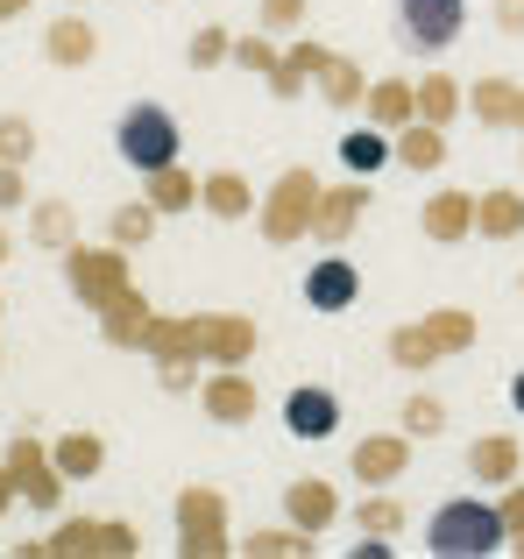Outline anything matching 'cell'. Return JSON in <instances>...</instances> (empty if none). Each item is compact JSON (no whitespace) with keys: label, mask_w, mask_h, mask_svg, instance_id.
I'll return each mask as SVG.
<instances>
[{"label":"cell","mask_w":524,"mask_h":559,"mask_svg":"<svg viewBox=\"0 0 524 559\" xmlns=\"http://www.w3.org/2000/svg\"><path fill=\"white\" fill-rule=\"evenodd\" d=\"M156 219H164V213H156L150 199H128V205H114V219H107L114 248H142V241L156 234Z\"/></svg>","instance_id":"cell-30"},{"label":"cell","mask_w":524,"mask_h":559,"mask_svg":"<svg viewBox=\"0 0 524 559\" xmlns=\"http://www.w3.org/2000/svg\"><path fill=\"white\" fill-rule=\"evenodd\" d=\"M503 532H511V538H524V489H517V481H511V489H503Z\"/></svg>","instance_id":"cell-43"},{"label":"cell","mask_w":524,"mask_h":559,"mask_svg":"<svg viewBox=\"0 0 524 559\" xmlns=\"http://www.w3.org/2000/svg\"><path fill=\"white\" fill-rule=\"evenodd\" d=\"M64 284H71V298L85 305V312H107L121 290H135V276H128V248H85V241H71L64 248Z\"/></svg>","instance_id":"cell-3"},{"label":"cell","mask_w":524,"mask_h":559,"mask_svg":"<svg viewBox=\"0 0 524 559\" xmlns=\"http://www.w3.org/2000/svg\"><path fill=\"white\" fill-rule=\"evenodd\" d=\"M22 503V489H14V475H8V461H0V518H8V510Z\"/></svg>","instance_id":"cell-46"},{"label":"cell","mask_w":524,"mask_h":559,"mask_svg":"<svg viewBox=\"0 0 524 559\" xmlns=\"http://www.w3.org/2000/svg\"><path fill=\"white\" fill-rule=\"evenodd\" d=\"M43 552H50V559H71V552H107V559H135V552H142V538L128 532V524H114V518H99V524L71 518V524H57V532L43 538Z\"/></svg>","instance_id":"cell-9"},{"label":"cell","mask_w":524,"mask_h":559,"mask_svg":"<svg viewBox=\"0 0 524 559\" xmlns=\"http://www.w3.org/2000/svg\"><path fill=\"white\" fill-rule=\"evenodd\" d=\"M355 524H361V538H390V532L404 524V510L390 503V496H369V503L355 510Z\"/></svg>","instance_id":"cell-36"},{"label":"cell","mask_w":524,"mask_h":559,"mask_svg":"<svg viewBox=\"0 0 524 559\" xmlns=\"http://www.w3.org/2000/svg\"><path fill=\"white\" fill-rule=\"evenodd\" d=\"M404 432H412V439H440L446 432L440 396H412V404H404Z\"/></svg>","instance_id":"cell-35"},{"label":"cell","mask_w":524,"mask_h":559,"mask_svg":"<svg viewBox=\"0 0 524 559\" xmlns=\"http://www.w3.org/2000/svg\"><path fill=\"white\" fill-rule=\"evenodd\" d=\"M312 79H319V93H326V107H341V114L369 99V85H361V71L347 64V57H333V50H326V64H319Z\"/></svg>","instance_id":"cell-28"},{"label":"cell","mask_w":524,"mask_h":559,"mask_svg":"<svg viewBox=\"0 0 524 559\" xmlns=\"http://www.w3.org/2000/svg\"><path fill=\"white\" fill-rule=\"evenodd\" d=\"M262 28H298V14H305V0H262Z\"/></svg>","instance_id":"cell-40"},{"label":"cell","mask_w":524,"mask_h":559,"mask_svg":"<svg viewBox=\"0 0 524 559\" xmlns=\"http://www.w3.org/2000/svg\"><path fill=\"white\" fill-rule=\"evenodd\" d=\"M199 369H206V361L170 355V361H164V390H170V396H192V390H199Z\"/></svg>","instance_id":"cell-38"},{"label":"cell","mask_w":524,"mask_h":559,"mask_svg":"<svg viewBox=\"0 0 524 559\" xmlns=\"http://www.w3.org/2000/svg\"><path fill=\"white\" fill-rule=\"evenodd\" d=\"M284 518L298 524V532H326L333 518H341V496H333V481H319V475H305V481H290L284 489Z\"/></svg>","instance_id":"cell-14"},{"label":"cell","mask_w":524,"mask_h":559,"mask_svg":"<svg viewBox=\"0 0 524 559\" xmlns=\"http://www.w3.org/2000/svg\"><path fill=\"white\" fill-rule=\"evenodd\" d=\"M404 461H412V439H404V432H383V439H361L347 467H355V481L383 489V481H397V475H404Z\"/></svg>","instance_id":"cell-16"},{"label":"cell","mask_w":524,"mask_h":559,"mask_svg":"<svg viewBox=\"0 0 524 559\" xmlns=\"http://www.w3.org/2000/svg\"><path fill=\"white\" fill-rule=\"evenodd\" d=\"M28 205V185H22V164H0V213Z\"/></svg>","instance_id":"cell-42"},{"label":"cell","mask_w":524,"mask_h":559,"mask_svg":"<svg viewBox=\"0 0 524 559\" xmlns=\"http://www.w3.org/2000/svg\"><path fill=\"white\" fill-rule=\"evenodd\" d=\"M319 185L312 170H284V178L270 185V199H262V234H270L276 248H290V241H305L312 234V219H319Z\"/></svg>","instance_id":"cell-6"},{"label":"cell","mask_w":524,"mask_h":559,"mask_svg":"<svg viewBox=\"0 0 524 559\" xmlns=\"http://www.w3.org/2000/svg\"><path fill=\"white\" fill-rule=\"evenodd\" d=\"M14 255V241H8V227H0V262H8Z\"/></svg>","instance_id":"cell-49"},{"label":"cell","mask_w":524,"mask_h":559,"mask_svg":"<svg viewBox=\"0 0 524 559\" xmlns=\"http://www.w3.org/2000/svg\"><path fill=\"white\" fill-rule=\"evenodd\" d=\"M43 57H50L57 71H85L99 57V36H93V22L85 14H57L50 28H43Z\"/></svg>","instance_id":"cell-13"},{"label":"cell","mask_w":524,"mask_h":559,"mask_svg":"<svg viewBox=\"0 0 524 559\" xmlns=\"http://www.w3.org/2000/svg\"><path fill=\"white\" fill-rule=\"evenodd\" d=\"M461 347H475V319L468 312H432V319H418V326H397L390 333V361L397 369H432L440 355H461Z\"/></svg>","instance_id":"cell-5"},{"label":"cell","mask_w":524,"mask_h":559,"mask_svg":"<svg viewBox=\"0 0 524 559\" xmlns=\"http://www.w3.org/2000/svg\"><path fill=\"white\" fill-rule=\"evenodd\" d=\"M517 284H524V276H517Z\"/></svg>","instance_id":"cell-50"},{"label":"cell","mask_w":524,"mask_h":559,"mask_svg":"<svg viewBox=\"0 0 524 559\" xmlns=\"http://www.w3.org/2000/svg\"><path fill=\"white\" fill-rule=\"evenodd\" d=\"M241 552H255V559H284V552H312V532H298V524H276V532H249V538H241Z\"/></svg>","instance_id":"cell-33"},{"label":"cell","mask_w":524,"mask_h":559,"mask_svg":"<svg viewBox=\"0 0 524 559\" xmlns=\"http://www.w3.org/2000/svg\"><path fill=\"white\" fill-rule=\"evenodd\" d=\"M475 234H489V241L524 234V199L517 191H483V199H475Z\"/></svg>","instance_id":"cell-26"},{"label":"cell","mask_w":524,"mask_h":559,"mask_svg":"<svg viewBox=\"0 0 524 559\" xmlns=\"http://www.w3.org/2000/svg\"><path fill=\"white\" fill-rule=\"evenodd\" d=\"M28 156H36V121L0 114V164H28Z\"/></svg>","instance_id":"cell-34"},{"label":"cell","mask_w":524,"mask_h":559,"mask_svg":"<svg viewBox=\"0 0 524 559\" xmlns=\"http://www.w3.org/2000/svg\"><path fill=\"white\" fill-rule=\"evenodd\" d=\"M426 234L432 241H468L475 234V199L468 191H432L426 199Z\"/></svg>","instance_id":"cell-19"},{"label":"cell","mask_w":524,"mask_h":559,"mask_svg":"<svg viewBox=\"0 0 524 559\" xmlns=\"http://www.w3.org/2000/svg\"><path fill=\"white\" fill-rule=\"evenodd\" d=\"M497 28L503 36H524V0H497Z\"/></svg>","instance_id":"cell-45"},{"label":"cell","mask_w":524,"mask_h":559,"mask_svg":"<svg viewBox=\"0 0 524 559\" xmlns=\"http://www.w3.org/2000/svg\"><path fill=\"white\" fill-rule=\"evenodd\" d=\"M184 57H192L199 71H206V64H227V57H235V36L206 22V28H199V36H192V50H184Z\"/></svg>","instance_id":"cell-37"},{"label":"cell","mask_w":524,"mask_h":559,"mask_svg":"<svg viewBox=\"0 0 524 559\" xmlns=\"http://www.w3.org/2000/svg\"><path fill=\"white\" fill-rule=\"evenodd\" d=\"M28 234H36V248H57V255H64L71 234H79V213H71L64 199H43V205H36V227H28Z\"/></svg>","instance_id":"cell-31"},{"label":"cell","mask_w":524,"mask_h":559,"mask_svg":"<svg viewBox=\"0 0 524 559\" xmlns=\"http://www.w3.org/2000/svg\"><path fill=\"white\" fill-rule=\"evenodd\" d=\"M468 467H475V481H489V489H511V481H517V439H503V432L475 439Z\"/></svg>","instance_id":"cell-22"},{"label":"cell","mask_w":524,"mask_h":559,"mask_svg":"<svg viewBox=\"0 0 524 559\" xmlns=\"http://www.w3.org/2000/svg\"><path fill=\"white\" fill-rule=\"evenodd\" d=\"M390 156H397V150L383 142V128H355V135H341V164L355 170V178H376Z\"/></svg>","instance_id":"cell-29"},{"label":"cell","mask_w":524,"mask_h":559,"mask_svg":"<svg viewBox=\"0 0 524 559\" xmlns=\"http://www.w3.org/2000/svg\"><path fill=\"white\" fill-rule=\"evenodd\" d=\"M8 475H14V489H22L28 510L57 518V503H64V467L50 461V447H43L36 432H22V439L8 447Z\"/></svg>","instance_id":"cell-8"},{"label":"cell","mask_w":524,"mask_h":559,"mask_svg":"<svg viewBox=\"0 0 524 559\" xmlns=\"http://www.w3.org/2000/svg\"><path fill=\"white\" fill-rule=\"evenodd\" d=\"M235 538H227V496L206 489V481H192V489H178V552L184 559H221Z\"/></svg>","instance_id":"cell-7"},{"label":"cell","mask_w":524,"mask_h":559,"mask_svg":"<svg viewBox=\"0 0 524 559\" xmlns=\"http://www.w3.org/2000/svg\"><path fill=\"white\" fill-rule=\"evenodd\" d=\"M28 8V0H0V22H14V14H22Z\"/></svg>","instance_id":"cell-47"},{"label":"cell","mask_w":524,"mask_h":559,"mask_svg":"<svg viewBox=\"0 0 524 559\" xmlns=\"http://www.w3.org/2000/svg\"><path fill=\"white\" fill-rule=\"evenodd\" d=\"M199 404H206V418H213V425H249L262 396H255V382L241 376V369H221V376L199 382Z\"/></svg>","instance_id":"cell-11"},{"label":"cell","mask_w":524,"mask_h":559,"mask_svg":"<svg viewBox=\"0 0 524 559\" xmlns=\"http://www.w3.org/2000/svg\"><path fill=\"white\" fill-rule=\"evenodd\" d=\"M369 121L376 128H404V121H418V85H404V79H383V85H369Z\"/></svg>","instance_id":"cell-25"},{"label":"cell","mask_w":524,"mask_h":559,"mask_svg":"<svg viewBox=\"0 0 524 559\" xmlns=\"http://www.w3.org/2000/svg\"><path fill=\"white\" fill-rule=\"evenodd\" d=\"M114 150H121V164L128 170H164V164H178V121H170L156 99H142V107H128L121 114V128H114Z\"/></svg>","instance_id":"cell-4"},{"label":"cell","mask_w":524,"mask_h":559,"mask_svg":"<svg viewBox=\"0 0 524 559\" xmlns=\"http://www.w3.org/2000/svg\"><path fill=\"white\" fill-rule=\"evenodd\" d=\"M262 347V333L249 326L241 312H206V319H150L142 326V355H156V361H170V355H184V361H221V369H241Z\"/></svg>","instance_id":"cell-1"},{"label":"cell","mask_w":524,"mask_h":559,"mask_svg":"<svg viewBox=\"0 0 524 559\" xmlns=\"http://www.w3.org/2000/svg\"><path fill=\"white\" fill-rule=\"evenodd\" d=\"M361 213H369V185H333V191H319V219H312V234H319V241H347Z\"/></svg>","instance_id":"cell-17"},{"label":"cell","mask_w":524,"mask_h":559,"mask_svg":"<svg viewBox=\"0 0 524 559\" xmlns=\"http://www.w3.org/2000/svg\"><path fill=\"white\" fill-rule=\"evenodd\" d=\"M150 298L142 290H121V298L99 312V333H107V347H142V326H150Z\"/></svg>","instance_id":"cell-20"},{"label":"cell","mask_w":524,"mask_h":559,"mask_svg":"<svg viewBox=\"0 0 524 559\" xmlns=\"http://www.w3.org/2000/svg\"><path fill=\"white\" fill-rule=\"evenodd\" d=\"M511 404H517V411H524V376H511Z\"/></svg>","instance_id":"cell-48"},{"label":"cell","mask_w":524,"mask_h":559,"mask_svg":"<svg viewBox=\"0 0 524 559\" xmlns=\"http://www.w3.org/2000/svg\"><path fill=\"white\" fill-rule=\"evenodd\" d=\"M397 164H404V170H440V164H446V135H440V121H404V135H397Z\"/></svg>","instance_id":"cell-27"},{"label":"cell","mask_w":524,"mask_h":559,"mask_svg":"<svg viewBox=\"0 0 524 559\" xmlns=\"http://www.w3.org/2000/svg\"><path fill=\"white\" fill-rule=\"evenodd\" d=\"M142 199H150L164 219L170 213H192V205H199V178H192V170H178V164H164V170L142 178Z\"/></svg>","instance_id":"cell-21"},{"label":"cell","mask_w":524,"mask_h":559,"mask_svg":"<svg viewBox=\"0 0 524 559\" xmlns=\"http://www.w3.org/2000/svg\"><path fill=\"white\" fill-rule=\"evenodd\" d=\"M454 114H461V85L446 79V71L418 79V121H454Z\"/></svg>","instance_id":"cell-32"},{"label":"cell","mask_w":524,"mask_h":559,"mask_svg":"<svg viewBox=\"0 0 524 559\" xmlns=\"http://www.w3.org/2000/svg\"><path fill=\"white\" fill-rule=\"evenodd\" d=\"M284 57H290V64H298V71H305V79H312V71H319V64H326V50H319V43H290V50H284Z\"/></svg>","instance_id":"cell-44"},{"label":"cell","mask_w":524,"mask_h":559,"mask_svg":"<svg viewBox=\"0 0 524 559\" xmlns=\"http://www.w3.org/2000/svg\"><path fill=\"white\" fill-rule=\"evenodd\" d=\"M355 290H361V270L347 255H326V262L305 270V305H312V312H347Z\"/></svg>","instance_id":"cell-12"},{"label":"cell","mask_w":524,"mask_h":559,"mask_svg":"<svg viewBox=\"0 0 524 559\" xmlns=\"http://www.w3.org/2000/svg\"><path fill=\"white\" fill-rule=\"evenodd\" d=\"M397 22L412 50H446L461 36V22H468V8L461 0H397Z\"/></svg>","instance_id":"cell-10"},{"label":"cell","mask_w":524,"mask_h":559,"mask_svg":"<svg viewBox=\"0 0 524 559\" xmlns=\"http://www.w3.org/2000/svg\"><path fill=\"white\" fill-rule=\"evenodd\" d=\"M284 425H290L298 439H326L333 425H341V396H333V390H319V382H305V390H290Z\"/></svg>","instance_id":"cell-15"},{"label":"cell","mask_w":524,"mask_h":559,"mask_svg":"<svg viewBox=\"0 0 524 559\" xmlns=\"http://www.w3.org/2000/svg\"><path fill=\"white\" fill-rule=\"evenodd\" d=\"M235 64H249V71H276L270 36H235Z\"/></svg>","instance_id":"cell-39"},{"label":"cell","mask_w":524,"mask_h":559,"mask_svg":"<svg viewBox=\"0 0 524 559\" xmlns=\"http://www.w3.org/2000/svg\"><path fill=\"white\" fill-rule=\"evenodd\" d=\"M468 107H475V121H489V128H524V85L483 79V85L468 93Z\"/></svg>","instance_id":"cell-18"},{"label":"cell","mask_w":524,"mask_h":559,"mask_svg":"<svg viewBox=\"0 0 524 559\" xmlns=\"http://www.w3.org/2000/svg\"><path fill=\"white\" fill-rule=\"evenodd\" d=\"M426 546L446 552V559H475V552L511 546V532H503V510H497V503H483V496H454V503L432 510Z\"/></svg>","instance_id":"cell-2"},{"label":"cell","mask_w":524,"mask_h":559,"mask_svg":"<svg viewBox=\"0 0 524 559\" xmlns=\"http://www.w3.org/2000/svg\"><path fill=\"white\" fill-rule=\"evenodd\" d=\"M50 461L64 467V481H93L99 467H107V439H99V432H64L50 447Z\"/></svg>","instance_id":"cell-23"},{"label":"cell","mask_w":524,"mask_h":559,"mask_svg":"<svg viewBox=\"0 0 524 559\" xmlns=\"http://www.w3.org/2000/svg\"><path fill=\"white\" fill-rule=\"evenodd\" d=\"M270 93H276V99H298V93H305V71L290 64V57H276V71H270Z\"/></svg>","instance_id":"cell-41"},{"label":"cell","mask_w":524,"mask_h":559,"mask_svg":"<svg viewBox=\"0 0 524 559\" xmlns=\"http://www.w3.org/2000/svg\"><path fill=\"white\" fill-rule=\"evenodd\" d=\"M199 199H206L213 219H249V213H255V191H249V178H235V170H213V178H199Z\"/></svg>","instance_id":"cell-24"}]
</instances>
